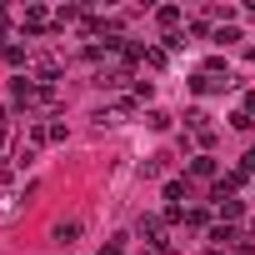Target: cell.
<instances>
[{
  "instance_id": "1",
  "label": "cell",
  "mask_w": 255,
  "mask_h": 255,
  "mask_svg": "<svg viewBox=\"0 0 255 255\" xmlns=\"http://www.w3.org/2000/svg\"><path fill=\"white\" fill-rule=\"evenodd\" d=\"M35 195V185H25V190H5L0 195V220H10V215H20V205Z\"/></svg>"
},
{
  "instance_id": "2",
  "label": "cell",
  "mask_w": 255,
  "mask_h": 255,
  "mask_svg": "<svg viewBox=\"0 0 255 255\" xmlns=\"http://www.w3.org/2000/svg\"><path fill=\"white\" fill-rule=\"evenodd\" d=\"M10 95H15V105H25V110H30V105H40V85H30L25 75H20V80H10Z\"/></svg>"
},
{
  "instance_id": "3",
  "label": "cell",
  "mask_w": 255,
  "mask_h": 255,
  "mask_svg": "<svg viewBox=\"0 0 255 255\" xmlns=\"http://www.w3.org/2000/svg\"><path fill=\"white\" fill-rule=\"evenodd\" d=\"M125 115H130V100H120V105H100V110H95V125H120Z\"/></svg>"
},
{
  "instance_id": "4",
  "label": "cell",
  "mask_w": 255,
  "mask_h": 255,
  "mask_svg": "<svg viewBox=\"0 0 255 255\" xmlns=\"http://www.w3.org/2000/svg\"><path fill=\"white\" fill-rule=\"evenodd\" d=\"M135 230H140V240H145V245H165V240H160V235H165V225H160L155 215H140V225H135Z\"/></svg>"
},
{
  "instance_id": "5",
  "label": "cell",
  "mask_w": 255,
  "mask_h": 255,
  "mask_svg": "<svg viewBox=\"0 0 255 255\" xmlns=\"http://www.w3.org/2000/svg\"><path fill=\"white\" fill-rule=\"evenodd\" d=\"M80 230H85L80 220H60V225H55V240H60V245H75V240H80Z\"/></svg>"
},
{
  "instance_id": "6",
  "label": "cell",
  "mask_w": 255,
  "mask_h": 255,
  "mask_svg": "<svg viewBox=\"0 0 255 255\" xmlns=\"http://www.w3.org/2000/svg\"><path fill=\"white\" fill-rule=\"evenodd\" d=\"M55 70H60V65H55V55H35V75H40L45 85L55 80Z\"/></svg>"
},
{
  "instance_id": "7",
  "label": "cell",
  "mask_w": 255,
  "mask_h": 255,
  "mask_svg": "<svg viewBox=\"0 0 255 255\" xmlns=\"http://www.w3.org/2000/svg\"><path fill=\"white\" fill-rule=\"evenodd\" d=\"M165 170H170V155H150V160L140 165V175H150V180H155V175H165Z\"/></svg>"
},
{
  "instance_id": "8",
  "label": "cell",
  "mask_w": 255,
  "mask_h": 255,
  "mask_svg": "<svg viewBox=\"0 0 255 255\" xmlns=\"http://www.w3.org/2000/svg\"><path fill=\"white\" fill-rule=\"evenodd\" d=\"M190 175H195V180H210V175H215V160H210V155H195V160H190Z\"/></svg>"
},
{
  "instance_id": "9",
  "label": "cell",
  "mask_w": 255,
  "mask_h": 255,
  "mask_svg": "<svg viewBox=\"0 0 255 255\" xmlns=\"http://www.w3.org/2000/svg\"><path fill=\"white\" fill-rule=\"evenodd\" d=\"M235 240H240V235H235L230 225H215V230H210V245H215V250H225V245H235Z\"/></svg>"
},
{
  "instance_id": "10",
  "label": "cell",
  "mask_w": 255,
  "mask_h": 255,
  "mask_svg": "<svg viewBox=\"0 0 255 255\" xmlns=\"http://www.w3.org/2000/svg\"><path fill=\"white\" fill-rule=\"evenodd\" d=\"M155 20L170 30V25H180V10H175V5H160V10H155Z\"/></svg>"
},
{
  "instance_id": "11",
  "label": "cell",
  "mask_w": 255,
  "mask_h": 255,
  "mask_svg": "<svg viewBox=\"0 0 255 255\" xmlns=\"http://www.w3.org/2000/svg\"><path fill=\"white\" fill-rule=\"evenodd\" d=\"M25 25H30V30H45V10L30 5V10H25Z\"/></svg>"
},
{
  "instance_id": "12",
  "label": "cell",
  "mask_w": 255,
  "mask_h": 255,
  "mask_svg": "<svg viewBox=\"0 0 255 255\" xmlns=\"http://www.w3.org/2000/svg\"><path fill=\"white\" fill-rule=\"evenodd\" d=\"M180 195H190V185H180V180H170V185H165V200H180Z\"/></svg>"
},
{
  "instance_id": "13",
  "label": "cell",
  "mask_w": 255,
  "mask_h": 255,
  "mask_svg": "<svg viewBox=\"0 0 255 255\" xmlns=\"http://www.w3.org/2000/svg\"><path fill=\"white\" fill-rule=\"evenodd\" d=\"M0 125H5V105H0Z\"/></svg>"
},
{
  "instance_id": "14",
  "label": "cell",
  "mask_w": 255,
  "mask_h": 255,
  "mask_svg": "<svg viewBox=\"0 0 255 255\" xmlns=\"http://www.w3.org/2000/svg\"><path fill=\"white\" fill-rule=\"evenodd\" d=\"M150 255H165V250H150Z\"/></svg>"
}]
</instances>
